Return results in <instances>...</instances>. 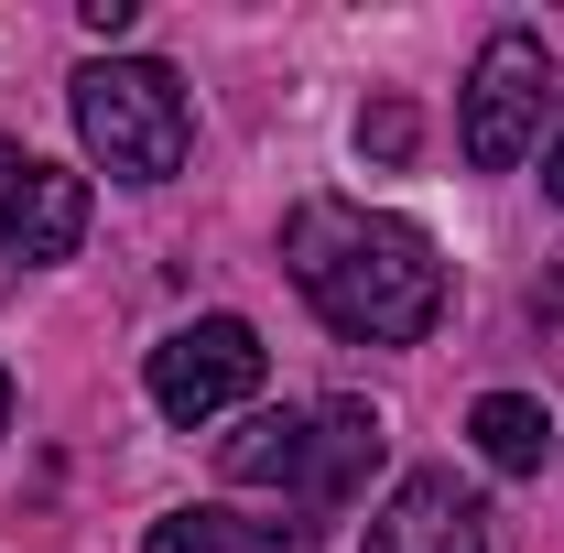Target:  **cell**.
Wrapping results in <instances>:
<instances>
[{
  "mask_svg": "<svg viewBox=\"0 0 564 553\" xmlns=\"http://www.w3.org/2000/svg\"><path fill=\"white\" fill-rule=\"evenodd\" d=\"M282 272L348 347H413L445 315L434 239L391 207H358V196H304L282 217Z\"/></svg>",
  "mask_w": 564,
  "mask_h": 553,
  "instance_id": "6da1fadb",
  "label": "cell"
},
{
  "mask_svg": "<svg viewBox=\"0 0 564 553\" xmlns=\"http://www.w3.org/2000/svg\"><path fill=\"white\" fill-rule=\"evenodd\" d=\"M228 488H293L304 510H337L380 467V413L369 402H293V413H250L217 445Z\"/></svg>",
  "mask_w": 564,
  "mask_h": 553,
  "instance_id": "7a4b0ae2",
  "label": "cell"
},
{
  "mask_svg": "<svg viewBox=\"0 0 564 553\" xmlns=\"http://www.w3.org/2000/svg\"><path fill=\"white\" fill-rule=\"evenodd\" d=\"M76 141H87L98 174L163 185V174H185V152H196V109H185L174 66H152V55H98V66H76Z\"/></svg>",
  "mask_w": 564,
  "mask_h": 553,
  "instance_id": "3957f363",
  "label": "cell"
},
{
  "mask_svg": "<svg viewBox=\"0 0 564 553\" xmlns=\"http://www.w3.org/2000/svg\"><path fill=\"white\" fill-rule=\"evenodd\" d=\"M261 326H239V315H196V326H174V337L152 347V369H141V391H152V413L163 423H217L239 413L250 391H261Z\"/></svg>",
  "mask_w": 564,
  "mask_h": 553,
  "instance_id": "277c9868",
  "label": "cell"
},
{
  "mask_svg": "<svg viewBox=\"0 0 564 553\" xmlns=\"http://www.w3.org/2000/svg\"><path fill=\"white\" fill-rule=\"evenodd\" d=\"M543 87H554V55H543V33H489L478 44V66H467V163L478 174H510L532 131H543Z\"/></svg>",
  "mask_w": 564,
  "mask_h": 553,
  "instance_id": "5b68a950",
  "label": "cell"
},
{
  "mask_svg": "<svg viewBox=\"0 0 564 553\" xmlns=\"http://www.w3.org/2000/svg\"><path fill=\"white\" fill-rule=\"evenodd\" d=\"M76 239H87V174L0 141V261L44 272V261H66Z\"/></svg>",
  "mask_w": 564,
  "mask_h": 553,
  "instance_id": "8992f818",
  "label": "cell"
},
{
  "mask_svg": "<svg viewBox=\"0 0 564 553\" xmlns=\"http://www.w3.org/2000/svg\"><path fill=\"white\" fill-rule=\"evenodd\" d=\"M369 553H489V499L456 467H413L369 510Z\"/></svg>",
  "mask_w": 564,
  "mask_h": 553,
  "instance_id": "52a82bcc",
  "label": "cell"
},
{
  "mask_svg": "<svg viewBox=\"0 0 564 553\" xmlns=\"http://www.w3.org/2000/svg\"><path fill=\"white\" fill-rule=\"evenodd\" d=\"M141 553H315V521H250V510H163Z\"/></svg>",
  "mask_w": 564,
  "mask_h": 553,
  "instance_id": "ba28073f",
  "label": "cell"
},
{
  "mask_svg": "<svg viewBox=\"0 0 564 553\" xmlns=\"http://www.w3.org/2000/svg\"><path fill=\"white\" fill-rule=\"evenodd\" d=\"M467 434H478V456H489L499 478H543V456H554V413L521 402V391H489L467 413Z\"/></svg>",
  "mask_w": 564,
  "mask_h": 553,
  "instance_id": "9c48e42d",
  "label": "cell"
},
{
  "mask_svg": "<svg viewBox=\"0 0 564 553\" xmlns=\"http://www.w3.org/2000/svg\"><path fill=\"white\" fill-rule=\"evenodd\" d=\"M358 152H369V163H402V152H413V109H402V98L358 109Z\"/></svg>",
  "mask_w": 564,
  "mask_h": 553,
  "instance_id": "30bf717a",
  "label": "cell"
},
{
  "mask_svg": "<svg viewBox=\"0 0 564 553\" xmlns=\"http://www.w3.org/2000/svg\"><path fill=\"white\" fill-rule=\"evenodd\" d=\"M76 22H87V33H98V44H120V33H131V0H87V11H76Z\"/></svg>",
  "mask_w": 564,
  "mask_h": 553,
  "instance_id": "8fae6325",
  "label": "cell"
},
{
  "mask_svg": "<svg viewBox=\"0 0 564 553\" xmlns=\"http://www.w3.org/2000/svg\"><path fill=\"white\" fill-rule=\"evenodd\" d=\"M543 196L564 207V131H554V152H543Z\"/></svg>",
  "mask_w": 564,
  "mask_h": 553,
  "instance_id": "7c38bea8",
  "label": "cell"
},
{
  "mask_svg": "<svg viewBox=\"0 0 564 553\" xmlns=\"http://www.w3.org/2000/svg\"><path fill=\"white\" fill-rule=\"evenodd\" d=\"M0 423H11V369H0Z\"/></svg>",
  "mask_w": 564,
  "mask_h": 553,
  "instance_id": "4fadbf2b",
  "label": "cell"
}]
</instances>
